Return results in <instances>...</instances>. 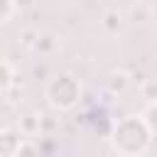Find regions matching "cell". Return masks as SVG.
Returning a JSON list of instances; mask_svg holds the SVG:
<instances>
[{
    "label": "cell",
    "mask_w": 157,
    "mask_h": 157,
    "mask_svg": "<svg viewBox=\"0 0 157 157\" xmlns=\"http://www.w3.org/2000/svg\"><path fill=\"white\" fill-rule=\"evenodd\" d=\"M110 147L120 157H142L152 145V132L142 118V113L123 115L118 123H113V130L108 135Z\"/></svg>",
    "instance_id": "1"
},
{
    "label": "cell",
    "mask_w": 157,
    "mask_h": 157,
    "mask_svg": "<svg viewBox=\"0 0 157 157\" xmlns=\"http://www.w3.org/2000/svg\"><path fill=\"white\" fill-rule=\"evenodd\" d=\"M44 96H47V103L54 110H74L81 103V83L74 74L61 71V74H54L47 81Z\"/></svg>",
    "instance_id": "2"
},
{
    "label": "cell",
    "mask_w": 157,
    "mask_h": 157,
    "mask_svg": "<svg viewBox=\"0 0 157 157\" xmlns=\"http://www.w3.org/2000/svg\"><path fill=\"white\" fill-rule=\"evenodd\" d=\"M22 142H25V135L20 130H12V128L0 130V157H17Z\"/></svg>",
    "instance_id": "3"
},
{
    "label": "cell",
    "mask_w": 157,
    "mask_h": 157,
    "mask_svg": "<svg viewBox=\"0 0 157 157\" xmlns=\"http://www.w3.org/2000/svg\"><path fill=\"white\" fill-rule=\"evenodd\" d=\"M130 81H132L130 74L118 69V71H110V74H108V78H105V88H108L113 96H123V93L130 88Z\"/></svg>",
    "instance_id": "4"
},
{
    "label": "cell",
    "mask_w": 157,
    "mask_h": 157,
    "mask_svg": "<svg viewBox=\"0 0 157 157\" xmlns=\"http://www.w3.org/2000/svg\"><path fill=\"white\" fill-rule=\"evenodd\" d=\"M120 25H123V17L118 10H105L103 17H101V27L108 32V34H118L120 32Z\"/></svg>",
    "instance_id": "5"
},
{
    "label": "cell",
    "mask_w": 157,
    "mask_h": 157,
    "mask_svg": "<svg viewBox=\"0 0 157 157\" xmlns=\"http://www.w3.org/2000/svg\"><path fill=\"white\" fill-rule=\"evenodd\" d=\"M12 86H15V69H12L10 61L0 59V93L10 91Z\"/></svg>",
    "instance_id": "6"
},
{
    "label": "cell",
    "mask_w": 157,
    "mask_h": 157,
    "mask_svg": "<svg viewBox=\"0 0 157 157\" xmlns=\"http://www.w3.org/2000/svg\"><path fill=\"white\" fill-rule=\"evenodd\" d=\"M54 49H56V37H54L52 32H39L37 44H34V52H39L42 56H47V54H52Z\"/></svg>",
    "instance_id": "7"
},
{
    "label": "cell",
    "mask_w": 157,
    "mask_h": 157,
    "mask_svg": "<svg viewBox=\"0 0 157 157\" xmlns=\"http://www.w3.org/2000/svg\"><path fill=\"white\" fill-rule=\"evenodd\" d=\"M20 132L27 135H39V115L37 113H27L20 118Z\"/></svg>",
    "instance_id": "8"
},
{
    "label": "cell",
    "mask_w": 157,
    "mask_h": 157,
    "mask_svg": "<svg viewBox=\"0 0 157 157\" xmlns=\"http://www.w3.org/2000/svg\"><path fill=\"white\" fill-rule=\"evenodd\" d=\"M54 132H59V120L54 115H49V113H42L39 115V135L52 137Z\"/></svg>",
    "instance_id": "9"
},
{
    "label": "cell",
    "mask_w": 157,
    "mask_h": 157,
    "mask_svg": "<svg viewBox=\"0 0 157 157\" xmlns=\"http://www.w3.org/2000/svg\"><path fill=\"white\" fill-rule=\"evenodd\" d=\"M142 118H145V123H147V128H150L152 137H157V101H150V103L145 105Z\"/></svg>",
    "instance_id": "10"
},
{
    "label": "cell",
    "mask_w": 157,
    "mask_h": 157,
    "mask_svg": "<svg viewBox=\"0 0 157 157\" xmlns=\"http://www.w3.org/2000/svg\"><path fill=\"white\" fill-rule=\"evenodd\" d=\"M147 20H150V12H147L145 5H137V7L130 10V22H132V25H145Z\"/></svg>",
    "instance_id": "11"
},
{
    "label": "cell",
    "mask_w": 157,
    "mask_h": 157,
    "mask_svg": "<svg viewBox=\"0 0 157 157\" xmlns=\"http://www.w3.org/2000/svg\"><path fill=\"white\" fill-rule=\"evenodd\" d=\"M15 0H0V25L10 22V17L15 15Z\"/></svg>",
    "instance_id": "12"
},
{
    "label": "cell",
    "mask_w": 157,
    "mask_h": 157,
    "mask_svg": "<svg viewBox=\"0 0 157 157\" xmlns=\"http://www.w3.org/2000/svg\"><path fill=\"white\" fill-rule=\"evenodd\" d=\"M37 37H39V32L27 27V29H22V32H20V44H22V47H32V49H34V44H37Z\"/></svg>",
    "instance_id": "13"
},
{
    "label": "cell",
    "mask_w": 157,
    "mask_h": 157,
    "mask_svg": "<svg viewBox=\"0 0 157 157\" xmlns=\"http://www.w3.org/2000/svg\"><path fill=\"white\" fill-rule=\"evenodd\" d=\"M17 157H39V147H37L34 142L25 140L22 147H20V152H17Z\"/></svg>",
    "instance_id": "14"
},
{
    "label": "cell",
    "mask_w": 157,
    "mask_h": 157,
    "mask_svg": "<svg viewBox=\"0 0 157 157\" xmlns=\"http://www.w3.org/2000/svg\"><path fill=\"white\" fill-rule=\"evenodd\" d=\"M142 96L147 98V103H150V101H157V81L145 83V86H142Z\"/></svg>",
    "instance_id": "15"
},
{
    "label": "cell",
    "mask_w": 157,
    "mask_h": 157,
    "mask_svg": "<svg viewBox=\"0 0 157 157\" xmlns=\"http://www.w3.org/2000/svg\"><path fill=\"white\" fill-rule=\"evenodd\" d=\"M37 7V0H15V10L17 12H29Z\"/></svg>",
    "instance_id": "16"
}]
</instances>
